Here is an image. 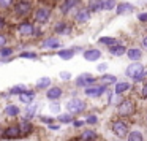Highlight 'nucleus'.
Here are the masks:
<instances>
[{"instance_id": "obj_5", "label": "nucleus", "mask_w": 147, "mask_h": 141, "mask_svg": "<svg viewBox=\"0 0 147 141\" xmlns=\"http://www.w3.org/2000/svg\"><path fill=\"white\" fill-rule=\"evenodd\" d=\"M33 29H35V22L29 18L26 19H21L19 22L16 24V30H18V35L21 38H32V33H33Z\"/></svg>"}, {"instance_id": "obj_30", "label": "nucleus", "mask_w": 147, "mask_h": 141, "mask_svg": "<svg viewBox=\"0 0 147 141\" xmlns=\"http://www.w3.org/2000/svg\"><path fill=\"white\" fill-rule=\"evenodd\" d=\"M98 43L100 45H105V46H112V45H115V43H119V41H117V38H114V37H101V38L98 40Z\"/></svg>"}, {"instance_id": "obj_19", "label": "nucleus", "mask_w": 147, "mask_h": 141, "mask_svg": "<svg viewBox=\"0 0 147 141\" xmlns=\"http://www.w3.org/2000/svg\"><path fill=\"white\" fill-rule=\"evenodd\" d=\"M134 7L131 3H128V2H122V3H117L114 8V11L117 14H125V13H130V11H133Z\"/></svg>"}, {"instance_id": "obj_40", "label": "nucleus", "mask_w": 147, "mask_h": 141, "mask_svg": "<svg viewBox=\"0 0 147 141\" xmlns=\"http://www.w3.org/2000/svg\"><path fill=\"white\" fill-rule=\"evenodd\" d=\"M43 37V29L41 26H35V29H33V33H32V38H41Z\"/></svg>"}, {"instance_id": "obj_41", "label": "nucleus", "mask_w": 147, "mask_h": 141, "mask_svg": "<svg viewBox=\"0 0 147 141\" xmlns=\"http://www.w3.org/2000/svg\"><path fill=\"white\" fill-rule=\"evenodd\" d=\"M139 95L142 100H147V79L142 83V86H141V90H139Z\"/></svg>"}, {"instance_id": "obj_33", "label": "nucleus", "mask_w": 147, "mask_h": 141, "mask_svg": "<svg viewBox=\"0 0 147 141\" xmlns=\"http://www.w3.org/2000/svg\"><path fill=\"white\" fill-rule=\"evenodd\" d=\"M73 114H70V113H63V114H60L57 117L59 122H62V124H70V122H73Z\"/></svg>"}, {"instance_id": "obj_36", "label": "nucleus", "mask_w": 147, "mask_h": 141, "mask_svg": "<svg viewBox=\"0 0 147 141\" xmlns=\"http://www.w3.org/2000/svg\"><path fill=\"white\" fill-rule=\"evenodd\" d=\"M26 86H22V84H19V86H14V87H11L10 89V94H16V95H19V94H22V92H26Z\"/></svg>"}, {"instance_id": "obj_54", "label": "nucleus", "mask_w": 147, "mask_h": 141, "mask_svg": "<svg viewBox=\"0 0 147 141\" xmlns=\"http://www.w3.org/2000/svg\"><path fill=\"white\" fill-rule=\"evenodd\" d=\"M0 138H3V128H0Z\"/></svg>"}, {"instance_id": "obj_9", "label": "nucleus", "mask_w": 147, "mask_h": 141, "mask_svg": "<svg viewBox=\"0 0 147 141\" xmlns=\"http://www.w3.org/2000/svg\"><path fill=\"white\" fill-rule=\"evenodd\" d=\"M81 5V0H62L60 7H59V11H60L62 16H68L73 10H76Z\"/></svg>"}, {"instance_id": "obj_13", "label": "nucleus", "mask_w": 147, "mask_h": 141, "mask_svg": "<svg viewBox=\"0 0 147 141\" xmlns=\"http://www.w3.org/2000/svg\"><path fill=\"white\" fill-rule=\"evenodd\" d=\"M3 138L7 140H16V138H21V132L18 124H11L8 125L7 128H3Z\"/></svg>"}, {"instance_id": "obj_1", "label": "nucleus", "mask_w": 147, "mask_h": 141, "mask_svg": "<svg viewBox=\"0 0 147 141\" xmlns=\"http://www.w3.org/2000/svg\"><path fill=\"white\" fill-rule=\"evenodd\" d=\"M33 8H35V7H33L32 0H14V3L11 5V8H10L11 18H13V19H16V21L30 18Z\"/></svg>"}, {"instance_id": "obj_18", "label": "nucleus", "mask_w": 147, "mask_h": 141, "mask_svg": "<svg viewBox=\"0 0 147 141\" xmlns=\"http://www.w3.org/2000/svg\"><path fill=\"white\" fill-rule=\"evenodd\" d=\"M108 52L111 56H114V57H120V56H123L127 52V46L120 45V43H115L112 46H108Z\"/></svg>"}, {"instance_id": "obj_53", "label": "nucleus", "mask_w": 147, "mask_h": 141, "mask_svg": "<svg viewBox=\"0 0 147 141\" xmlns=\"http://www.w3.org/2000/svg\"><path fill=\"white\" fill-rule=\"evenodd\" d=\"M68 141H81V140H79V138L76 136V138H71V140H68Z\"/></svg>"}, {"instance_id": "obj_3", "label": "nucleus", "mask_w": 147, "mask_h": 141, "mask_svg": "<svg viewBox=\"0 0 147 141\" xmlns=\"http://www.w3.org/2000/svg\"><path fill=\"white\" fill-rule=\"evenodd\" d=\"M136 114V102L133 98H123L120 103L117 105V116L119 117H123V119H128L131 116Z\"/></svg>"}, {"instance_id": "obj_15", "label": "nucleus", "mask_w": 147, "mask_h": 141, "mask_svg": "<svg viewBox=\"0 0 147 141\" xmlns=\"http://www.w3.org/2000/svg\"><path fill=\"white\" fill-rule=\"evenodd\" d=\"M62 95H63V90L59 86H52V87H48V89H46V98H49L51 102H57Z\"/></svg>"}, {"instance_id": "obj_43", "label": "nucleus", "mask_w": 147, "mask_h": 141, "mask_svg": "<svg viewBox=\"0 0 147 141\" xmlns=\"http://www.w3.org/2000/svg\"><path fill=\"white\" fill-rule=\"evenodd\" d=\"M84 122H86V124L93 125V124H96V122H98V117H96L95 114H90V116H87V119H86Z\"/></svg>"}, {"instance_id": "obj_4", "label": "nucleus", "mask_w": 147, "mask_h": 141, "mask_svg": "<svg viewBox=\"0 0 147 141\" xmlns=\"http://www.w3.org/2000/svg\"><path fill=\"white\" fill-rule=\"evenodd\" d=\"M128 130H130V124H128L127 119L117 117V119H114V121L111 122V132H112V133H114L117 138H120V140L127 136Z\"/></svg>"}, {"instance_id": "obj_20", "label": "nucleus", "mask_w": 147, "mask_h": 141, "mask_svg": "<svg viewBox=\"0 0 147 141\" xmlns=\"http://www.w3.org/2000/svg\"><path fill=\"white\" fill-rule=\"evenodd\" d=\"M96 132H93L92 128H86V130H82L81 132V135L78 138H79L81 141H95L96 140Z\"/></svg>"}, {"instance_id": "obj_28", "label": "nucleus", "mask_w": 147, "mask_h": 141, "mask_svg": "<svg viewBox=\"0 0 147 141\" xmlns=\"http://www.w3.org/2000/svg\"><path fill=\"white\" fill-rule=\"evenodd\" d=\"M117 5V0H101V11H112Z\"/></svg>"}, {"instance_id": "obj_32", "label": "nucleus", "mask_w": 147, "mask_h": 141, "mask_svg": "<svg viewBox=\"0 0 147 141\" xmlns=\"http://www.w3.org/2000/svg\"><path fill=\"white\" fill-rule=\"evenodd\" d=\"M36 109H38V105H33V103H30V106L26 109V119L32 121V119H33V116L36 114Z\"/></svg>"}, {"instance_id": "obj_2", "label": "nucleus", "mask_w": 147, "mask_h": 141, "mask_svg": "<svg viewBox=\"0 0 147 141\" xmlns=\"http://www.w3.org/2000/svg\"><path fill=\"white\" fill-rule=\"evenodd\" d=\"M51 16H52V7L48 3H41L40 7L33 8V11H32V21L35 22V26L48 24Z\"/></svg>"}, {"instance_id": "obj_14", "label": "nucleus", "mask_w": 147, "mask_h": 141, "mask_svg": "<svg viewBox=\"0 0 147 141\" xmlns=\"http://www.w3.org/2000/svg\"><path fill=\"white\" fill-rule=\"evenodd\" d=\"M18 127H19V132H21V138H22V136H29V135L33 132L32 121H29V119H26V117L18 124Z\"/></svg>"}, {"instance_id": "obj_25", "label": "nucleus", "mask_w": 147, "mask_h": 141, "mask_svg": "<svg viewBox=\"0 0 147 141\" xmlns=\"http://www.w3.org/2000/svg\"><path fill=\"white\" fill-rule=\"evenodd\" d=\"M3 113L8 117H16V116H19L21 109H19V106H16V105H7L3 109Z\"/></svg>"}, {"instance_id": "obj_23", "label": "nucleus", "mask_w": 147, "mask_h": 141, "mask_svg": "<svg viewBox=\"0 0 147 141\" xmlns=\"http://www.w3.org/2000/svg\"><path fill=\"white\" fill-rule=\"evenodd\" d=\"M87 10L90 13H100L101 11V0H87Z\"/></svg>"}, {"instance_id": "obj_47", "label": "nucleus", "mask_w": 147, "mask_h": 141, "mask_svg": "<svg viewBox=\"0 0 147 141\" xmlns=\"http://www.w3.org/2000/svg\"><path fill=\"white\" fill-rule=\"evenodd\" d=\"M60 78L63 81H68V79H71V73H68V71H62L60 73Z\"/></svg>"}, {"instance_id": "obj_34", "label": "nucleus", "mask_w": 147, "mask_h": 141, "mask_svg": "<svg viewBox=\"0 0 147 141\" xmlns=\"http://www.w3.org/2000/svg\"><path fill=\"white\" fill-rule=\"evenodd\" d=\"M100 79H101L105 84H115V83H117V78L112 76V75H106V73L101 75V78H100Z\"/></svg>"}, {"instance_id": "obj_22", "label": "nucleus", "mask_w": 147, "mask_h": 141, "mask_svg": "<svg viewBox=\"0 0 147 141\" xmlns=\"http://www.w3.org/2000/svg\"><path fill=\"white\" fill-rule=\"evenodd\" d=\"M125 138H127V141H144V135L139 130H128Z\"/></svg>"}, {"instance_id": "obj_24", "label": "nucleus", "mask_w": 147, "mask_h": 141, "mask_svg": "<svg viewBox=\"0 0 147 141\" xmlns=\"http://www.w3.org/2000/svg\"><path fill=\"white\" fill-rule=\"evenodd\" d=\"M33 98H35V92H33V90H29V89H27L26 92L19 94V100H21L22 103H27V105L33 103Z\"/></svg>"}, {"instance_id": "obj_8", "label": "nucleus", "mask_w": 147, "mask_h": 141, "mask_svg": "<svg viewBox=\"0 0 147 141\" xmlns=\"http://www.w3.org/2000/svg\"><path fill=\"white\" fill-rule=\"evenodd\" d=\"M52 32L55 35H62V37H67V35H71L73 32V26L70 22H67L65 19H60L52 26Z\"/></svg>"}, {"instance_id": "obj_52", "label": "nucleus", "mask_w": 147, "mask_h": 141, "mask_svg": "<svg viewBox=\"0 0 147 141\" xmlns=\"http://www.w3.org/2000/svg\"><path fill=\"white\" fill-rule=\"evenodd\" d=\"M51 109L52 111H59V105L55 103V105H51Z\"/></svg>"}, {"instance_id": "obj_56", "label": "nucleus", "mask_w": 147, "mask_h": 141, "mask_svg": "<svg viewBox=\"0 0 147 141\" xmlns=\"http://www.w3.org/2000/svg\"><path fill=\"white\" fill-rule=\"evenodd\" d=\"M119 141H120V140H119Z\"/></svg>"}, {"instance_id": "obj_39", "label": "nucleus", "mask_w": 147, "mask_h": 141, "mask_svg": "<svg viewBox=\"0 0 147 141\" xmlns=\"http://www.w3.org/2000/svg\"><path fill=\"white\" fill-rule=\"evenodd\" d=\"M19 57H22V59H38V54H36V52H30V51H24L19 54Z\"/></svg>"}, {"instance_id": "obj_50", "label": "nucleus", "mask_w": 147, "mask_h": 141, "mask_svg": "<svg viewBox=\"0 0 147 141\" xmlns=\"http://www.w3.org/2000/svg\"><path fill=\"white\" fill-rule=\"evenodd\" d=\"M59 127H60V125L54 124V122H52V124H49V128H51V130H59Z\"/></svg>"}, {"instance_id": "obj_17", "label": "nucleus", "mask_w": 147, "mask_h": 141, "mask_svg": "<svg viewBox=\"0 0 147 141\" xmlns=\"http://www.w3.org/2000/svg\"><path fill=\"white\" fill-rule=\"evenodd\" d=\"M82 56H84V59H86L87 62H95V60H98V59L101 57V51L96 49V48L86 49V51H82Z\"/></svg>"}, {"instance_id": "obj_35", "label": "nucleus", "mask_w": 147, "mask_h": 141, "mask_svg": "<svg viewBox=\"0 0 147 141\" xmlns=\"http://www.w3.org/2000/svg\"><path fill=\"white\" fill-rule=\"evenodd\" d=\"M14 0H0V11H10Z\"/></svg>"}, {"instance_id": "obj_10", "label": "nucleus", "mask_w": 147, "mask_h": 141, "mask_svg": "<svg viewBox=\"0 0 147 141\" xmlns=\"http://www.w3.org/2000/svg\"><path fill=\"white\" fill-rule=\"evenodd\" d=\"M106 89H108V84H100V86H96V84L93 83L92 86H87L84 92H86V95H87V97L96 98V97H101L103 94L106 92Z\"/></svg>"}, {"instance_id": "obj_49", "label": "nucleus", "mask_w": 147, "mask_h": 141, "mask_svg": "<svg viewBox=\"0 0 147 141\" xmlns=\"http://www.w3.org/2000/svg\"><path fill=\"white\" fill-rule=\"evenodd\" d=\"M141 45H142V48L147 49V35H144L142 38H141Z\"/></svg>"}, {"instance_id": "obj_48", "label": "nucleus", "mask_w": 147, "mask_h": 141, "mask_svg": "<svg viewBox=\"0 0 147 141\" xmlns=\"http://www.w3.org/2000/svg\"><path fill=\"white\" fill-rule=\"evenodd\" d=\"M108 70V64H100L98 65V71H106Z\"/></svg>"}, {"instance_id": "obj_55", "label": "nucleus", "mask_w": 147, "mask_h": 141, "mask_svg": "<svg viewBox=\"0 0 147 141\" xmlns=\"http://www.w3.org/2000/svg\"><path fill=\"white\" fill-rule=\"evenodd\" d=\"M146 121H147V113H146Z\"/></svg>"}, {"instance_id": "obj_7", "label": "nucleus", "mask_w": 147, "mask_h": 141, "mask_svg": "<svg viewBox=\"0 0 147 141\" xmlns=\"http://www.w3.org/2000/svg\"><path fill=\"white\" fill-rule=\"evenodd\" d=\"M87 108V103L84 102V100L81 98H71L67 102V109L70 114H81V113H84Z\"/></svg>"}, {"instance_id": "obj_6", "label": "nucleus", "mask_w": 147, "mask_h": 141, "mask_svg": "<svg viewBox=\"0 0 147 141\" xmlns=\"http://www.w3.org/2000/svg\"><path fill=\"white\" fill-rule=\"evenodd\" d=\"M90 18H92V13L87 10V7H81V5L76 8V11H74V14H73L74 24H79V26L87 24L90 21Z\"/></svg>"}, {"instance_id": "obj_44", "label": "nucleus", "mask_w": 147, "mask_h": 141, "mask_svg": "<svg viewBox=\"0 0 147 141\" xmlns=\"http://www.w3.org/2000/svg\"><path fill=\"white\" fill-rule=\"evenodd\" d=\"M84 124H86V122H84V121H81V119H73V127H76V128L82 127Z\"/></svg>"}, {"instance_id": "obj_38", "label": "nucleus", "mask_w": 147, "mask_h": 141, "mask_svg": "<svg viewBox=\"0 0 147 141\" xmlns=\"http://www.w3.org/2000/svg\"><path fill=\"white\" fill-rule=\"evenodd\" d=\"M7 27H8V18L0 13V32H5Z\"/></svg>"}, {"instance_id": "obj_45", "label": "nucleus", "mask_w": 147, "mask_h": 141, "mask_svg": "<svg viewBox=\"0 0 147 141\" xmlns=\"http://www.w3.org/2000/svg\"><path fill=\"white\" fill-rule=\"evenodd\" d=\"M40 121L45 122V124H52L54 119H52V117H46V116H40Z\"/></svg>"}, {"instance_id": "obj_26", "label": "nucleus", "mask_w": 147, "mask_h": 141, "mask_svg": "<svg viewBox=\"0 0 147 141\" xmlns=\"http://www.w3.org/2000/svg\"><path fill=\"white\" fill-rule=\"evenodd\" d=\"M57 54H59V57L63 59V60H70V59L74 57V54H76V52H74L73 48H67V49H60Z\"/></svg>"}, {"instance_id": "obj_21", "label": "nucleus", "mask_w": 147, "mask_h": 141, "mask_svg": "<svg viewBox=\"0 0 147 141\" xmlns=\"http://www.w3.org/2000/svg\"><path fill=\"white\" fill-rule=\"evenodd\" d=\"M125 54L128 56V59L130 60H139L141 57H142V49H139V48H130V49H127V52Z\"/></svg>"}, {"instance_id": "obj_11", "label": "nucleus", "mask_w": 147, "mask_h": 141, "mask_svg": "<svg viewBox=\"0 0 147 141\" xmlns=\"http://www.w3.org/2000/svg\"><path fill=\"white\" fill-rule=\"evenodd\" d=\"M40 46H41V49H57V48H60V40L55 35H51L48 38L41 40Z\"/></svg>"}, {"instance_id": "obj_16", "label": "nucleus", "mask_w": 147, "mask_h": 141, "mask_svg": "<svg viewBox=\"0 0 147 141\" xmlns=\"http://www.w3.org/2000/svg\"><path fill=\"white\" fill-rule=\"evenodd\" d=\"M144 70V65L139 64V62H133V64H130L127 67V70H125V75H127L128 78H131L133 79L134 76H136L138 73H141V71Z\"/></svg>"}, {"instance_id": "obj_46", "label": "nucleus", "mask_w": 147, "mask_h": 141, "mask_svg": "<svg viewBox=\"0 0 147 141\" xmlns=\"http://www.w3.org/2000/svg\"><path fill=\"white\" fill-rule=\"evenodd\" d=\"M138 21L139 22H147V13H139L138 14Z\"/></svg>"}, {"instance_id": "obj_37", "label": "nucleus", "mask_w": 147, "mask_h": 141, "mask_svg": "<svg viewBox=\"0 0 147 141\" xmlns=\"http://www.w3.org/2000/svg\"><path fill=\"white\" fill-rule=\"evenodd\" d=\"M8 41H10V37H8V33H7V32H0V48L7 46Z\"/></svg>"}, {"instance_id": "obj_12", "label": "nucleus", "mask_w": 147, "mask_h": 141, "mask_svg": "<svg viewBox=\"0 0 147 141\" xmlns=\"http://www.w3.org/2000/svg\"><path fill=\"white\" fill-rule=\"evenodd\" d=\"M95 81H96V78L92 76L90 73H82L76 78V86L78 87H87V86H92Z\"/></svg>"}, {"instance_id": "obj_29", "label": "nucleus", "mask_w": 147, "mask_h": 141, "mask_svg": "<svg viewBox=\"0 0 147 141\" xmlns=\"http://www.w3.org/2000/svg\"><path fill=\"white\" fill-rule=\"evenodd\" d=\"M51 86V78H41V79H38L36 81V89H40V90H45V89H48V87Z\"/></svg>"}, {"instance_id": "obj_51", "label": "nucleus", "mask_w": 147, "mask_h": 141, "mask_svg": "<svg viewBox=\"0 0 147 141\" xmlns=\"http://www.w3.org/2000/svg\"><path fill=\"white\" fill-rule=\"evenodd\" d=\"M40 2H41V3H48V5H51L52 2H55V0H40Z\"/></svg>"}, {"instance_id": "obj_27", "label": "nucleus", "mask_w": 147, "mask_h": 141, "mask_svg": "<svg viewBox=\"0 0 147 141\" xmlns=\"http://www.w3.org/2000/svg\"><path fill=\"white\" fill-rule=\"evenodd\" d=\"M131 89V84L130 83H115V87H114V92L117 94V95H120V94L127 92V90Z\"/></svg>"}, {"instance_id": "obj_31", "label": "nucleus", "mask_w": 147, "mask_h": 141, "mask_svg": "<svg viewBox=\"0 0 147 141\" xmlns=\"http://www.w3.org/2000/svg\"><path fill=\"white\" fill-rule=\"evenodd\" d=\"M14 54V49L11 48V46H3V48H0V57L2 59H7V57H10V56H13Z\"/></svg>"}, {"instance_id": "obj_42", "label": "nucleus", "mask_w": 147, "mask_h": 141, "mask_svg": "<svg viewBox=\"0 0 147 141\" xmlns=\"http://www.w3.org/2000/svg\"><path fill=\"white\" fill-rule=\"evenodd\" d=\"M146 76H147V71H146V70H142L141 73H138L136 76L133 78V81H134V83H141V81H142Z\"/></svg>"}]
</instances>
